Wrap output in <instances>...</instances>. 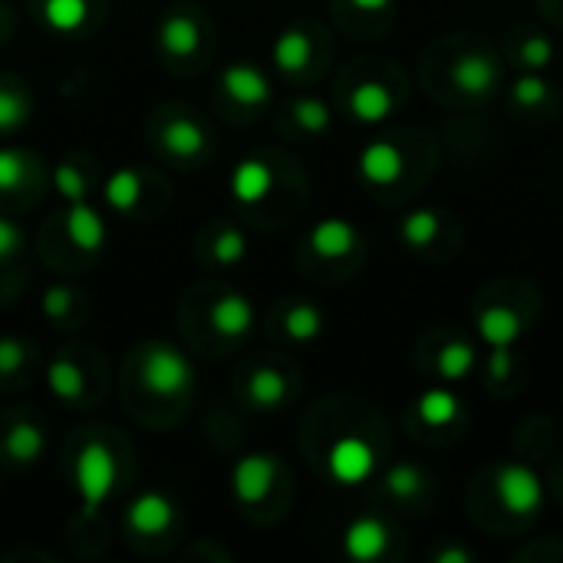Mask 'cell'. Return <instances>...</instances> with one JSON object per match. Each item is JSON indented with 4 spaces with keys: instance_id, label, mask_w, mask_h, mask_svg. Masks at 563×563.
Segmentation results:
<instances>
[{
    "instance_id": "1",
    "label": "cell",
    "mask_w": 563,
    "mask_h": 563,
    "mask_svg": "<svg viewBox=\"0 0 563 563\" xmlns=\"http://www.w3.org/2000/svg\"><path fill=\"white\" fill-rule=\"evenodd\" d=\"M115 482H119V462L112 449L102 439H86L73 462V485L86 518L99 511V505L112 495Z\"/></svg>"
},
{
    "instance_id": "2",
    "label": "cell",
    "mask_w": 563,
    "mask_h": 563,
    "mask_svg": "<svg viewBox=\"0 0 563 563\" xmlns=\"http://www.w3.org/2000/svg\"><path fill=\"white\" fill-rule=\"evenodd\" d=\"M139 376H142V386L152 396L178 399L181 393H188V386L195 379V369H191L188 356L178 346H172V343H152L142 353Z\"/></svg>"
},
{
    "instance_id": "3",
    "label": "cell",
    "mask_w": 563,
    "mask_h": 563,
    "mask_svg": "<svg viewBox=\"0 0 563 563\" xmlns=\"http://www.w3.org/2000/svg\"><path fill=\"white\" fill-rule=\"evenodd\" d=\"M277 485V459L267 452H251L231 468V495L241 508H257Z\"/></svg>"
},
{
    "instance_id": "4",
    "label": "cell",
    "mask_w": 563,
    "mask_h": 563,
    "mask_svg": "<svg viewBox=\"0 0 563 563\" xmlns=\"http://www.w3.org/2000/svg\"><path fill=\"white\" fill-rule=\"evenodd\" d=\"M495 492L511 515H534L544 505V485H541L538 472L521 462H508L498 468Z\"/></svg>"
},
{
    "instance_id": "5",
    "label": "cell",
    "mask_w": 563,
    "mask_h": 563,
    "mask_svg": "<svg viewBox=\"0 0 563 563\" xmlns=\"http://www.w3.org/2000/svg\"><path fill=\"white\" fill-rule=\"evenodd\" d=\"M175 501L165 492H142L125 508V528L135 538H162L175 525Z\"/></svg>"
},
{
    "instance_id": "6",
    "label": "cell",
    "mask_w": 563,
    "mask_h": 563,
    "mask_svg": "<svg viewBox=\"0 0 563 563\" xmlns=\"http://www.w3.org/2000/svg\"><path fill=\"white\" fill-rule=\"evenodd\" d=\"M330 475L340 485H363L373 472H376V452L366 439L360 435H343L330 455H327Z\"/></svg>"
},
{
    "instance_id": "7",
    "label": "cell",
    "mask_w": 563,
    "mask_h": 563,
    "mask_svg": "<svg viewBox=\"0 0 563 563\" xmlns=\"http://www.w3.org/2000/svg\"><path fill=\"white\" fill-rule=\"evenodd\" d=\"M155 36H158V49L165 53V59H175V63L195 59V53L201 46V26H198L195 13L181 10V7H175L162 16Z\"/></svg>"
},
{
    "instance_id": "8",
    "label": "cell",
    "mask_w": 563,
    "mask_h": 563,
    "mask_svg": "<svg viewBox=\"0 0 563 563\" xmlns=\"http://www.w3.org/2000/svg\"><path fill=\"white\" fill-rule=\"evenodd\" d=\"M221 89L231 102L244 109H257L271 99V82L254 63H231L221 69Z\"/></svg>"
},
{
    "instance_id": "9",
    "label": "cell",
    "mask_w": 563,
    "mask_h": 563,
    "mask_svg": "<svg viewBox=\"0 0 563 563\" xmlns=\"http://www.w3.org/2000/svg\"><path fill=\"white\" fill-rule=\"evenodd\" d=\"M158 142H162V148H165L168 155H175V158H181V162H191V158H198V155L208 152V132H205V125H201L195 115H188V112L165 119V122H162V132H158Z\"/></svg>"
},
{
    "instance_id": "10",
    "label": "cell",
    "mask_w": 563,
    "mask_h": 563,
    "mask_svg": "<svg viewBox=\"0 0 563 563\" xmlns=\"http://www.w3.org/2000/svg\"><path fill=\"white\" fill-rule=\"evenodd\" d=\"M406 172V155L396 142H369L360 152V175L366 185L386 188L396 185Z\"/></svg>"
},
{
    "instance_id": "11",
    "label": "cell",
    "mask_w": 563,
    "mask_h": 563,
    "mask_svg": "<svg viewBox=\"0 0 563 563\" xmlns=\"http://www.w3.org/2000/svg\"><path fill=\"white\" fill-rule=\"evenodd\" d=\"M274 188V168L264 158H241L231 172V195L238 205H257Z\"/></svg>"
},
{
    "instance_id": "12",
    "label": "cell",
    "mask_w": 563,
    "mask_h": 563,
    "mask_svg": "<svg viewBox=\"0 0 563 563\" xmlns=\"http://www.w3.org/2000/svg\"><path fill=\"white\" fill-rule=\"evenodd\" d=\"M389 548V531L379 518H356L343 531V551L353 561H376Z\"/></svg>"
},
{
    "instance_id": "13",
    "label": "cell",
    "mask_w": 563,
    "mask_h": 563,
    "mask_svg": "<svg viewBox=\"0 0 563 563\" xmlns=\"http://www.w3.org/2000/svg\"><path fill=\"white\" fill-rule=\"evenodd\" d=\"M360 244V234L356 228L346 221V218H323L313 224L310 231V247L313 254L327 257V261H336V257H346L353 254V247Z\"/></svg>"
},
{
    "instance_id": "14",
    "label": "cell",
    "mask_w": 563,
    "mask_h": 563,
    "mask_svg": "<svg viewBox=\"0 0 563 563\" xmlns=\"http://www.w3.org/2000/svg\"><path fill=\"white\" fill-rule=\"evenodd\" d=\"M254 320H257L254 303H251L244 294H224V297H218L214 307H211V323H214V330H218L221 336H231V340L247 336L251 327H254Z\"/></svg>"
},
{
    "instance_id": "15",
    "label": "cell",
    "mask_w": 563,
    "mask_h": 563,
    "mask_svg": "<svg viewBox=\"0 0 563 563\" xmlns=\"http://www.w3.org/2000/svg\"><path fill=\"white\" fill-rule=\"evenodd\" d=\"M452 82H455L462 92H468V96H485V92H492L495 82H498V66H495V59L485 56V53H468V56L455 59V66H452Z\"/></svg>"
},
{
    "instance_id": "16",
    "label": "cell",
    "mask_w": 563,
    "mask_h": 563,
    "mask_svg": "<svg viewBox=\"0 0 563 563\" xmlns=\"http://www.w3.org/2000/svg\"><path fill=\"white\" fill-rule=\"evenodd\" d=\"M66 234L79 251H99L106 244V224L89 201H76L66 211Z\"/></svg>"
},
{
    "instance_id": "17",
    "label": "cell",
    "mask_w": 563,
    "mask_h": 563,
    "mask_svg": "<svg viewBox=\"0 0 563 563\" xmlns=\"http://www.w3.org/2000/svg\"><path fill=\"white\" fill-rule=\"evenodd\" d=\"M350 109H353V115H356L360 122H369V125H373V122H383V119L393 115L396 99H393V92H389L383 82L366 79V82H360V86L353 89Z\"/></svg>"
},
{
    "instance_id": "18",
    "label": "cell",
    "mask_w": 563,
    "mask_h": 563,
    "mask_svg": "<svg viewBox=\"0 0 563 563\" xmlns=\"http://www.w3.org/2000/svg\"><path fill=\"white\" fill-rule=\"evenodd\" d=\"M521 330V317L511 307H488L478 313V333L488 346H515Z\"/></svg>"
},
{
    "instance_id": "19",
    "label": "cell",
    "mask_w": 563,
    "mask_h": 563,
    "mask_svg": "<svg viewBox=\"0 0 563 563\" xmlns=\"http://www.w3.org/2000/svg\"><path fill=\"white\" fill-rule=\"evenodd\" d=\"M287 376L274 366H261L247 379V402L254 409H280L287 402Z\"/></svg>"
},
{
    "instance_id": "20",
    "label": "cell",
    "mask_w": 563,
    "mask_h": 563,
    "mask_svg": "<svg viewBox=\"0 0 563 563\" xmlns=\"http://www.w3.org/2000/svg\"><path fill=\"white\" fill-rule=\"evenodd\" d=\"M310 53H313L310 33L300 26H290L274 40V63L280 73H300L310 63Z\"/></svg>"
},
{
    "instance_id": "21",
    "label": "cell",
    "mask_w": 563,
    "mask_h": 563,
    "mask_svg": "<svg viewBox=\"0 0 563 563\" xmlns=\"http://www.w3.org/2000/svg\"><path fill=\"white\" fill-rule=\"evenodd\" d=\"M3 449L10 455V462L33 465L43 455V449H46V435H43V429L36 422H16L7 432V439H3Z\"/></svg>"
},
{
    "instance_id": "22",
    "label": "cell",
    "mask_w": 563,
    "mask_h": 563,
    "mask_svg": "<svg viewBox=\"0 0 563 563\" xmlns=\"http://www.w3.org/2000/svg\"><path fill=\"white\" fill-rule=\"evenodd\" d=\"M102 198L119 214L132 211L139 205V198H142V175H139V168H115L109 175L106 188H102Z\"/></svg>"
},
{
    "instance_id": "23",
    "label": "cell",
    "mask_w": 563,
    "mask_h": 563,
    "mask_svg": "<svg viewBox=\"0 0 563 563\" xmlns=\"http://www.w3.org/2000/svg\"><path fill=\"white\" fill-rule=\"evenodd\" d=\"M46 386H49V393H53L59 402L73 406V402L82 399L86 379H82V369H79L69 356H59V360H53L49 369H46Z\"/></svg>"
},
{
    "instance_id": "24",
    "label": "cell",
    "mask_w": 563,
    "mask_h": 563,
    "mask_svg": "<svg viewBox=\"0 0 563 563\" xmlns=\"http://www.w3.org/2000/svg\"><path fill=\"white\" fill-rule=\"evenodd\" d=\"M416 412H419V419H422L426 426L445 429V426H452V422L459 419L462 402H459V396H455L452 389H429V393L419 396Z\"/></svg>"
},
{
    "instance_id": "25",
    "label": "cell",
    "mask_w": 563,
    "mask_h": 563,
    "mask_svg": "<svg viewBox=\"0 0 563 563\" xmlns=\"http://www.w3.org/2000/svg\"><path fill=\"white\" fill-rule=\"evenodd\" d=\"M86 16H89L86 0H43V23L63 36H73L76 30H82Z\"/></svg>"
},
{
    "instance_id": "26",
    "label": "cell",
    "mask_w": 563,
    "mask_h": 563,
    "mask_svg": "<svg viewBox=\"0 0 563 563\" xmlns=\"http://www.w3.org/2000/svg\"><path fill=\"white\" fill-rule=\"evenodd\" d=\"M399 238L409 247H429L439 238V214L432 208H416L399 221Z\"/></svg>"
},
{
    "instance_id": "27",
    "label": "cell",
    "mask_w": 563,
    "mask_h": 563,
    "mask_svg": "<svg viewBox=\"0 0 563 563\" xmlns=\"http://www.w3.org/2000/svg\"><path fill=\"white\" fill-rule=\"evenodd\" d=\"M284 333L297 343H310L323 333V313L313 303H294L284 317Z\"/></svg>"
},
{
    "instance_id": "28",
    "label": "cell",
    "mask_w": 563,
    "mask_h": 563,
    "mask_svg": "<svg viewBox=\"0 0 563 563\" xmlns=\"http://www.w3.org/2000/svg\"><path fill=\"white\" fill-rule=\"evenodd\" d=\"M30 122V96L20 86L0 82V132H16Z\"/></svg>"
},
{
    "instance_id": "29",
    "label": "cell",
    "mask_w": 563,
    "mask_h": 563,
    "mask_svg": "<svg viewBox=\"0 0 563 563\" xmlns=\"http://www.w3.org/2000/svg\"><path fill=\"white\" fill-rule=\"evenodd\" d=\"M472 369H475V346L472 343L459 340V343H449L439 353V373H442V379L462 383V379H468Z\"/></svg>"
},
{
    "instance_id": "30",
    "label": "cell",
    "mask_w": 563,
    "mask_h": 563,
    "mask_svg": "<svg viewBox=\"0 0 563 563\" xmlns=\"http://www.w3.org/2000/svg\"><path fill=\"white\" fill-rule=\"evenodd\" d=\"M426 488V475L419 465H409V462H399L386 472V492L399 501H412L419 492Z\"/></svg>"
},
{
    "instance_id": "31",
    "label": "cell",
    "mask_w": 563,
    "mask_h": 563,
    "mask_svg": "<svg viewBox=\"0 0 563 563\" xmlns=\"http://www.w3.org/2000/svg\"><path fill=\"white\" fill-rule=\"evenodd\" d=\"M290 115H294V122H297L303 132H310V135L327 132V129H330V122H333L330 106H327L323 99H313V96L297 99V102H294V109H290Z\"/></svg>"
},
{
    "instance_id": "32",
    "label": "cell",
    "mask_w": 563,
    "mask_h": 563,
    "mask_svg": "<svg viewBox=\"0 0 563 563\" xmlns=\"http://www.w3.org/2000/svg\"><path fill=\"white\" fill-rule=\"evenodd\" d=\"M247 254V238L241 228H221L211 241V261L221 264V267H234L241 264Z\"/></svg>"
},
{
    "instance_id": "33",
    "label": "cell",
    "mask_w": 563,
    "mask_h": 563,
    "mask_svg": "<svg viewBox=\"0 0 563 563\" xmlns=\"http://www.w3.org/2000/svg\"><path fill=\"white\" fill-rule=\"evenodd\" d=\"M548 92H551V82H548L538 69L521 73V76L515 79V86H511V99H515L518 106H525V109L541 106V102L548 99Z\"/></svg>"
},
{
    "instance_id": "34",
    "label": "cell",
    "mask_w": 563,
    "mask_h": 563,
    "mask_svg": "<svg viewBox=\"0 0 563 563\" xmlns=\"http://www.w3.org/2000/svg\"><path fill=\"white\" fill-rule=\"evenodd\" d=\"M26 168H30L26 155L20 148L3 145L0 148V191H16L26 178Z\"/></svg>"
},
{
    "instance_id": "35",
    "label": "cell",
    "mask_w": 563,
    "mask_h": 563,
    "mask_svg": "<svg viewBox=\"0 0 563 563\" xmlns=\"http://www.w3.org/2000/svg\"><path fill=\"white\" fill-rule=\"evenodd\" d=\"M53 185H56V191H59L69 205L86 201V178H82V172H79L76 165L59 162L56 172H53Z\"/></svg>"
},
{
    "instance_id": "36",
    "label": "cell",
    "mask_w": 563,
    "mask_h": 563,
    "mask_svg": "<svg viewBox=\"0 0 563 563\" xmlns=\"http://www.w3.org/2000/svg\"><path fill=\"white\" fill-rule=\"evenodd\" d=\"M554 43H551V36H544V33H538V36H528L525 43H521V63L528 66V69H538V73H544L551 63H554Z\"/></svg>"
},
{
    "instance_id": "37",
    "label": "cell",
    "mask_w": 563,
    "mask_h": 563,
    "mask_svg": "<svg viewBox=\"0 0 563 563\" xmlns=\"http://www.w3.org/2000/svg\"><path fill=\"white\" fill-rule=\"evenodd\" d=\"M73 300H76V294H73L66 284H53V287H46V294H43V300H40L43 317H46V320H63V317L69 313Z\"/></svg>"
},
{
    "instance_id": "38",
    "label": "cell",
    "mask_w": 563,
    "mask_h": 563,
    "mask_svg": "<svg viewBox=\"0 0 563 563\" xmlns=\"http://www.w3.org/2000/svg\"><path fill=\"white\" fill-rule=\"evenodd\" d=\"M26 363V346L16 336H0V376H16Z\"/></svg>"
},
{
    "instance_id": "39",
    "label": "cell",
    "mask_w": 563,
    "mask_h": 563,
    "mask_svg": "<svg viewBox=\"0 0 563 563\" xmlns=\"http://www.w3.org/2000/svg\"><path fill=\"white\" fill-rule=\"evenodd\" d=\"M20 244H23V231H20V224L0 214V261L13 257V254L20 251Z\"/></svg>"
},
{
    "instance_id": "40",
    "label": "cell",
    "mask_w": 563,
    "mask_h": 563,
    "mask_svg": "<svg viewBox=\"0 0 563 563\" xmlns=\"http://www.w3.org/2000/svg\"><path fill=\"white\" fill-rule=\"evenodd\" d=\"M492 360H488V373L492 379H508L511 376V366H515V356H511V346H492Z\"/></svg>"
},
{
    "instance_id": "41",
    "label": "cell",
    "mask_w": 563,
    "mask_h": 563,
    "mask_svg": "<svg viewBox=\"0 0 563 563\" xmlns=\"http://www.w3.org/2000/svg\"><path fill=\"white\" fill-rule=\"evenodd\" d=\"M432 561L435 563H472L475 561V554H472V551H465V548H445V551L432 554Z\"/></svg>"
},
{
    "instance_id": "42",
    "label": "cell",
    "mask_w": 563,
    "mask_h": 563,
    "mask_svg": "<svg viewBox=\"0 0 563 563\" xmlns=\"http://www.w3.org/2000/svg\"><path fill=\"white\" fill-rule=\"evenodd\" d=\"M353 3H356L360 10H369V13H379V10H386V7H389L393 0H353Z\"/></svg>"
},
{
    "instance_id": "43",
    "label": "cell",
    "mask_w": 563,
    "mask_h": 563,
    "mask_svg": "<svg viewBox=\"0 0 563 563\" xmlns=\"http://www.w3.org/2000/svg\"><path fill=\"white\" fill-rule=\"evenodd\" d=\"M3 13H7V7H3V0H0V20H3Z\"/></svg>"
}]
</instances>
